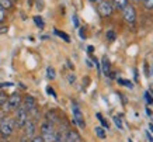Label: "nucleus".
<instances>
[{"label": "nucleus", "mask_w": 153, "mask_h": 142, "mask_svg": "<svg viewBox=\"0 0 153 142\" xmlns=\"http://www.w3.org/2000/svg\"><path fill=\"white\" fill-rule=\"evenodd\" d=\"M41 138L42 142H55L56 132L51 123H44L41 127Z\"/></svg>", "instance_id": "nucleus-1"}, {"label": "nucleus", "mask_w": 153, "mask_h": 142, "mask_svg": "<svg viewBox=\"0 0 153 142\" xmlns=\"http://www.w3.org/2000/svg\"><path fill=\"white\" fill-rule=\"evenodd\" d=\"M14 121L9 117H4V118L0 121V135L3 138H9L14 131Z\"/></svg>", "instance_id": "nucleus-2"}, {"label": "nucleus", "mask_w": 153, "mask_h": 142, "mask_svg": "<svg viewBox=\"0 0 153 142\" xmlns=\"http://www.w3.org/2000/svg\"><path fill=\"white\" fill-rule=\"evenodd\" d=\"M28 111L25 110L23 107V104L20 105L19 108H17V114H16V120H14V124L19 127V128H23L24 125L27 124L28 121Z\"/></svg>", "instance_id": "nucleus-3"}, {"label": "nucleus", "mask_w": 153, "mask_h": 142, "mask_svg": "<svg viewBox=\"0 0 153 142\" xmlns=\"http://www.w3.org/2000/svg\"><path fill=\"white\" fill-rule=\"evenodd\" d=\"M20 105H21V96L19 93H14V94L9 96V99H7L6 110H17Z\"/></svg>", "instance_id": "nucleus-4"}, {"label": "nucleus", "mask_w": 153, "mask_h": 142, "mask_svg": "<svg viewBox=\"0 0 153 142\" xmlns=\"http://www.w3.org/2000/svg\"><path fill=\"white\" fill-rule=\"evenodd\" d=\"M72 113H73V118L76 121V124L79 125L80 128H84L86 127V123H84V118H83V114H82V110H80V107L76 103L72 104Z\"/></svg>", "instance_id": "nucleus-5"}, {"label": "nucleus", "mask_w": 153, "mask_h": 142, "mask_svg": "<svg viewBox=\"0 0 153 142\" xmlns=\"http://www.w3.org/2000/svg\"><path fill=\"white\" fill-rule=\"evenodd\" d=\"M122 14H124V19H125L126 23H129V24L135 23V20H136V11H135V9L132 6L126 4L125 7L122 9Z\"/></svg>", "instance_id": "nucleus-6"}, {"label": "nucleus", "mask_w": 153, "mask_h": 142, "mask_svg": "<svg viewBox=\"0 0 153 142\" xmlns=\"http://www.w3.org/2000/svg\"><path fill=\"white\" fill-rule=\"evenodd\" d=\"M98 13L102 17H110L112 14V4L110 1H101L98 4Z\"/></svg>", "instance_id": "nucleus-7"}, {"label": "nucleus", "mask_w": 153, "mask_h": 142, "mask_svg": "<svg viewBox=\"0 0 153 142\" xmlns=\"http://www.w3.org/2000/svg\"><path fill=\"white\" fill-rule=\"evenodd\" d=\"M23 107L28 111V114H30L31 111H35V99H34L33 96H25Z\"/></svg>", "instance_id": "nucleus-8"}, {"label": "nucleus", "mask_w": 153, "mask_h": 142, "mask_svg": "<svg viewBox=\"0 0 153 142\" xmlns=\"http://www.w3.org/2000/svg\"><path fill=\"white\" fill-rule=\"evenodd\" d=\"M24 129H25V137H27L28 139L35 137V123H33V121L28 120L27 124L24 125Z\"/></svg>", "instance_id": "nucleus-9"}, {"label": "nucleus", "mask_w": 153, "mask_h": 142, "mask_svg": "<svg viewBox=\"0 0 153 142\" xmlns=\"http://www.w3.org/2000/svg\"><path fill=\"white\" fill-rule=\"evenodd\" d=\"M101 72L104 75H107V76L111 72V64H110V59L107 56H102V59H101Z\"/></svg>", "instance_id": "nucleus-10"}, {"label": "nucleus", "mask_w": 153, "mask_h": 142, "mask_svg": "<svg viewBox=\"0 0 153 142\" xmlns=\"http://www.w3.org/2000/svg\"><path fill=\"white\" fill-rule=\"evenodd\" d=\"M55 35H58V37H60L62 38V40H63V41L65 42H70V37L69 35H68V34H66V32H63V31H59V30H55Z\"/></svg>", "instance_id": "nucleus-11"}, {"label": "nucleus", "mask_w": 153, "mask_h": 142, "mask_svg": "<svg viewBox=\"0 0 153 142\" xmlns=\"http://www.w3.org/2000/svg\"><path fill=\"white\" fill-rule=\"evenodd\" d=\"M94 131H96V135H97L100 139H104V138L107 137L105 129L102 128V127H96V128H94Z\"/></svg>", "instance_id": "nucleus-12"}, {"label": "nucleus", "mask_w": 153, "mask_h": 142, "mask_svg": "<svg viewBox=\"0 0 153 142\" xmlns=\"http://www.w3.org/2000/svg\"><path fill=\"white\" fill-rule=\"evenodd\" d=\"M55 142H68V132H59V134H56Z\"/></svg>", "instance_id": "nucleus-13"}, {"label": "nucleus", "mask_w": 153, "mask_h": 142, "mask_svg": "<svg viewBox=\"0 0 153 142\" xmlns=\"http://www.w3.org/2000/svg\"><path fill=\"white\" fill-rule=\"evenodd\" d=\"M114 120V123H115L117 128L121 129V131H124V124H122V120H121V115H115V117H112Z\"/></svg>", "instance_id": "nucleus-14"}, {"label": "nucleus", "mask_w": 153, "mask_h": 142, "mask_svg": "<svg viewBox=\"0 0 153 142\" xmlns=\"http://www.w3.org/2000/svg\"><path fill=\"white\" fill-rule=\"evenodd\" d=\"M34 23H35V25H37L38 28L45 27V23H44V20H42L41 16H35V17H34Z\"/></svg>", "instance_id": "nucleus-15"}, {"label": "nucleus", "mask_w": 153, "mask_h": 142, "mask_svg": "<svg viewBox=\"0 0 153 142\" xmlns=\"http://www.w3.org/2000/svg\"><path fill=\"white\" fill-rule=\"evenodd\" d=\"M7 99L9 96H6L4 93H0V107L6 110V105H7Z\"/></svg>", "instance_id": "nucleus-16"}, {"label": "nucleus", "mask_w": 153, "mask_h": 142, "mask_svg": "<svg viewBox=\"0 0 153 142\" xmlns=\"http://www.w3.org/2000/svg\"><path fill=\"white\" fill-rule=\"evenodd\" d=\"M47 78H48V79H51V80H53V79L56 78L55 69H53V68H51V66H49V68L47 69Z\"/></svg>", "instance_id": "nucleus-17"}, {"label": "nucleus", "mask_w": 153, "mask_h": 142, "mask_svg": "<svg viewBox=\"0 0 153 142\" xmlns=\"http://www.w3.org/2000/svg\"><path fill=\"white\" fill-rule=\"evenodd\" d=\"M0 6H1L3 9H11L13 3H11L10 0H0Z\"/></svg>", "instance_id": "nucleus-18"}, {"label": "nucleus", "mask_w": 153, "mask_h": 142, "mask_svg": "<svg viewBox=\"0 0 153 142\" xmlns=\"http://www.w3.org/2000/svg\"><path fill=\"white\" fill-rule=\"evenodd\" d=\"M118 82L122 84V86H126V87H129V89H132L134 87V84L129 82V80H125V79H121V78H118Z\"/></svg>", "instance_id": "nucleus-19"}, {"label": "nucleus", "mask_w": 153, "mask_h": 142, "mask_svg": "<svg viewBox=\"0 0 153 142\" xmlns=\"http://www.w3.org/2000/svg\"><path fill=\"white\" fill-rule=\"evenodd\" d=\"M114 3L117 4L118 9H124V7L126 6V0H114Z\"/></svg>", "instance_id": "nucleus-20"}, {"label": "nucleus", "mask_w": 153, "mask_h": 142, "mask_svg": "<svg viewBox=\"0 0 153 142\" xmlns=\"http://www.w3.org/2000/svg\"><path fill=\"white\" fill-rule=\"evenodd\" d=\"M142 1H143V4L146 9L153 10V0H142Z\"/></svg>", "instance_id": "nucleus-21"}, {"label": "nucleus", "mask_w": 153, "mask_h": 142, "mask_svg": "<svg viewBox=\"0 0 153 142\" xmlns=\"http://www.w3.org/2000/svg\"><path fill=\"white\" fill-rule=\"evenodd\" d=\"M97 118L100 120V121H101V124H102V125H104V129H107V128H108V123H107L105 120L102 118V115L100 114V113H97Z\"/></svg>", "instance_id": "nucleus-22"}, {"label": "nucleus", "mask_w": 153, "mask_h": 142, "mask_svg": "<svg viewBox=\"0 0 153 142\" xmlns=\"http://www.w3.org/2000/svg\"><path fill=\"white\" fill-rule=\"evenodd\" d=\"M107 38H108L110 41H114V40H115V32L114 31H107Z\"/></svg>", "instance_id": "nucleus-23"}, {"label": "nucleus", "mask_w": 153, "mask_h": 142, "mask_svg": "<svg viewBox=\"0 0 153 142\" xmlns=\"http://www.w3.org/2000/svg\"><path fill=\"white\" fill-rule=\"evenodd\" d=\"M72 20H73V24L76 28H79V19H77V16L76 14H73V17H72Z\"/></svg>", "instance_id": "nucleus-24"}, {"label": "nucleus", "mask_w": 153, "mask_h": 142, "mask_svg": "<svg viewBox=\"0 0 153 142\" xmlns=\"http://www.w3.org/2000/svg\"><path fill=\"white\" fill-rule=\"evenodd\" d=\"M4 17H6L4 9H3V7H1V6H0V23H1V21H3V20H4Z\"/></svg>", "instance_id": "nucleus-25"}, {"label": "nucleus", "mask_w": 153, "mask_h": 142, "mask_svg": "<svg viewBox=\"0 0 153 142\" xmlns=\"http://www.w3.org/2000/svg\"><path fill=\"white\" fill-rule=\"evenodd\" d=\"M47 92H48V93H49V94H51V96H52V97H55V99H56L55 90H53V89H52V87H51V86H48V87H47Z\"/></svg>", "instance_id": "nucleus-26"}, {"label": "nucleus", "mask_w": 153, "mask_h": 142, "mask_svg": "<svg viewBox=\"0 0 153 142\" xmlns=\"http://www.w3.org/2000/svg\"><path fill=\"white\" fill-rule=\"evenodd\" d=\"M79 35H80V38H82V40H86V34H84L83 28H80V30H79Z\"/></svg>", "instance_id": "nucleus-27"}, {"label": "nucleus", "mask_w": 153, "mask_h": 142, "mask_svg": "<svg viewBox=\"0 0 153 142\" xmlns=\"http://www.w3.org/2000/svg\"><path fill=\"white\" fill-rule=\"evenodd\" d=\"M145 97H146V100H148V103H149V104H152V103H153V99H152V97H150V96H149V93H148V92L145 93Z\"/></svg>", "instance_id": "nucleus-28"}, {"label": "nucleus", "mask_w": 153, "mask_h": 142, "mask_svg": "<svg viewBox=\"0 0 153 142\" xmlns=\"http://www.w3.org/2000/svg\"><path fill=\"white\" fill-rule=\"evenodd\" d=\"M30 142H42V138L41 137H34Z\"/></svg>", "instance_id": "nucleus-29"}, {"label": "nucleus", "mask_w": 153, "mask_h": 142, "mask_svg": "<svg viewBox=\"0 0 153 142\" xmlns=\"http://www.w3.org/2000/svg\"><path fill=\"white\" fill-rule=\"evenodd\" d=\"M7 30H9V28H7V27L0 28V34H4V32H7Z\"/></svg>", "instance_id": "nucleus-30"}, {"label": "nucleus", "mask_w": 153, "mask_h": 142, "mask_svg": "<svg viewBox=\"0 0 153 142\" xmlns=\"http://www.w3.org/2000/svg\"><path fill=\"white\" fill-rule=\"evenodd\" d=\"M146 137H148V139H149V142H153V137L150 135L149 132H146Z\"/></svg>", "instance_id": "nucleus-31"}, {"label": "nucleus", "mask_w": 153, "mask_h": 142, "mask_svg": "<svg viewBox=\"0 0 153 142\" xmlns=\"http://www.w3.org/2000/svg\"><path fill=\"white\" fill-rule=\"evenodd\" d=\"M93 51H94V48H93L91 45H90V46L87 48V52H88V54H93Z\"/></svg>", "instance_id": "nucleus-32"}, {"label": "nucleus", "mask_w": 153, "mask_h": 142, "mask_svg": "<svg viewBox=\"0 0 153 142\" xmlns=\"http://www.w3.org/2000/svg\"><path fill=\"white\" fill-rule=\"evenodd\" d=\"M20 142H30V139H28L27 137H24V138H21V141Z\"/></svg>", "instance_id": "nucleus-33"}, {"label": "nucleus", "mask_w": 153, "mask_h": 142, "mask_svg": "<svg viewBox=\"0 0 153 142\" xmlns=\"http://www.w3.org/2000/svg\"><path fill=\"white\" fill-rule=\"evenodd\" d=\"M69 82H74V76H69Z\"/></svg>", "instance_id": "nucleus-34"}, {"label": "nucleus", "mask_w": 153, "mask_h": 142, "mask_svg": "<svg viewBox=\"0 0 153 142\" xmlns=\"http://www.w3.org/2000/svg\"><path fill=\"white\" fill-rule=\"evenodd\" d=\"M149 128H150V131L153 132V124H149Z\"/></svg>", "instance_id": "nucleus-35"}, {"label": "nucleus", "mask_w": 153, "mask_h": 142, "mask_svg": "<svg viewBox=\"0 0 153 142\" xmlns=\"http://www.w3.org/2000/svg\"><path fill=\"white\" fill-rule=\"evenodd\" d=\"M10 1H11V3H14V1H17V0H10Z\"/></svg>", "instance_id": "nucleus-36"}, {"label": "nucleus", "mask_w": 153, "mask_h": 142, "mask_svg": "<svg viewBox=\"0 0 153 142\" xmlns=\"http://www.w3.org/2000/svg\"><path fill=\"white\" fill-rule=\"evenodd\" d=\"M91 1H100V0H91Z\"/></svg>", "instance_id": "nucleus-37"}, {"label": "nucleus", "mask_w": 153, "mask_h": 142, "mask_svg": "<svg viewBox=\"0 0 153 142\" xmlns=\"http://www.w3.org/2000/svg\"><path fill=\"white\" fill-rule=\"evenodd\" d=\"M128 142H132V139H128Z\"/></svg>", "instance_id": "nucleus-38"}]
</instances>
